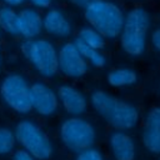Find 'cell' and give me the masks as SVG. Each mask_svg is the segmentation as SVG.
<instances>
[{
  "mask_svg": "<svg viewBox=\"0 0 160 160\" xmlns=\"http://www.w3.org/2000/svg\"><path fill=\"white\" fill-rule=\"evenodd\" d=\"M91 104L98 114L115 129H131L138 122L139 112L132 104L120 100L105 91H95L91 96Z\"/></svg>",
  "mask_w": 160,
  "mask_h": 160,
  "instance_id": "cell-1",
  "label": "cell"
},
{
  "mask_svg": "<svg viewBox=\"0 0 160 160\" xmlns=\"http://www.w3.org/2000/svg\"><path fill=\"white\" fill-rule=\"evenodd\" d=\"M89 24L104 38H116L121 34L125 18L118 5L105 0H96L85 9Z\"/></svg>",
  "mask_w": 160,
  "mask_h": 160,
  "instance_id": "cell-2",
  "label": "cell"
},
{
  "mask_svg": "<svg viewBox=\"0 0 160 160\" xmlns=\"http://www.w3.org/2000/svg\"><path fill=\"white\" fill-rule=\"evenodd\" d=\"M150 26V18L146 10L135 8L125 16L121 36V46L130 55H140L145 50L146 34Z\"/></svg>",
  "mask_w": 160,
  "mask_h": 160,
  "instance_id": "cell-3",
  "label": "cell"
},
{
  "mask_svg": "<svg viewBox=\"0 0 160 160\" xmlns=\"http://www.w3.org/2000/svg\"><path fill=\"white\" fill-rule=\"evenodd\" d=\"M22 52L35 69L46 78L59 70V54L46 40H28L22 44Z\"/></svg>",
  "mask_w": 160,
  "mask_h": 160,
  "instance_id": "cell-4",
  "label": "cell"
},
{
  "mask_svg": "<svg viewBox=\"0 0 160 160\" xmlns=\"http://www.w3.org/2000/svg\"><path fill=\"white\" fill-rule=\"evenodd\" d=\"M16 140L35 159L46 160L51 156V144L46 135L34 122L24 120L18 124L15 130Z\"/></svg>",
  "mask_w": 160,
  "mask_h": 160,
  "instance_id": "cell-5",
  "label": "cell"
},
{
  "mask_svg": "<svg viewBox=\"0 0 160 160\" xmlns=\"http://www.w3.org/2000/svg\"><path fill=\"white\" fill-rule=\"evenodd\" d=\"M1 95L5 102L18 112H28L32 109L31 88L20 75L12 74L5 78L1 84Z\"/></svg>",
  "mask_w": 160,
  "mask_h": 160,
  "instance_id": "cell-6",
  "label": "cell"
},
{
  "mask_svg": "<svg viewBox=\"0 0 160 160\" xmlns=\"http://www.w3.org/2000/svg\"><path fill=\"white\" fill-rule=\"evenodd\" d=\"M62 142L74 151H84L90 149L95 140L94 128L85 120L74 118L66 120L60 129Z\"/></svg>",
  "mask_w": 160,
  "mask_h": 160,
  "instance_id": "cell-7",
  "label": "cell"
},
{
  "mask_svg": "<svg viewBox=\"0 0 160 160\" xmlns=\"http://www.w3.org/2000/svg\"><path fill=\"white\" fill-rule=\"evenodd\" d=\"M59 69L71 78H80L88 71L86 59L80 54L74 42H68L60 49Z\"/></svg>",
  "mask_w": 160,
  "mask_h": 160,
  "instance_id": "cell-8",
  "label": "cell"
},
{
  "mask_svg": "<svg viewBox=\"0 0 160 160\" xmlns=\"http://www.w3.org/2000/svg\"><path fill=\"white\" fill-rule=\"evenodd\" d=\"M144 146L152 154H160V106L152 108L146 116L142 130Z\"/></svg>",
  "mask_w": 160,
  "mask_h": 160,
  "instance_id": "cell-9",
  "label": "cell"
},
{
  "mask_svg": "<svg viewBox=\"0 0 160 160\" xmlns=\"http://www.w3.org/2000/svg\"><path fill=\"white\" fill-rule=\"evenodd\" d=\"M31 104L41 115H50L58 108V96L45 84L36 82L31 86Z\"/></svg>",
  "mask_w": 160,
  "mask_h": 160,
  "instance_id": "cell-10",
  "label": "cell"
},
{
  "mask_svg": "<svg viewBox=\"0 0 160 160\" xmlns=\"http://www.w3.org/2000/svg\"><path fill=\"white\" fill-rule=\"evenodd\" d=\"M110 149L116 160H134L135 158V144L132 139L122 132L115 131L109 139Z\"/></svg>",
  "mask_w": 160,
  "mask_h": 160,
  "instance_id": "cell-11",
  "label": "cell"
},
{
  "mask_svg": "<svg viewBox=\"0 0 160 160\" xmlns=\"http://www.w3.org/2000/svg\"><path fill=\"white\" fill-rule=\"evenodd\" d=\"M58 95L65 108V110L72 115H79L86 110V100L81 92L71 86H60Z\"/></svg>",
  "mask_w": 160,
  "mask_h": 160,
  "instance_id": "cell-12",
  "label": "cell"
},
{
  "mask_svg": "<svg viewBox=\"0 0 160 160\" xmlns=\"http://www.w3.org/2000/svg\"><path fill=\"white\" fill-rule=\"evenodd\" d=\"M44 21L32 9H24L19 14V31L22 36L31 39L40 34Z\"/></svg>",
  "mask_w": 160,
  "mask_h": 160,
  "instance_id": "cell-13",
  "label": "cell"
},
{
  "mask_svg": "<svg viewBox=\"0 0 160 160\" xmlns=\"http://www.w3.org/2000/svg\"><path fill=\"white\" fill-rule=\"evenodd\" d=\"M44 28L49 34H52L56 36H68L71 32L69 21L58 10H50L45 15Z\"/></svg>",
  "mask_w": 160,
  "mask_h": 160,
  "instance_id": "cell-14",
  "label": "cell"
},
{
  "mask_svg": "<svg viewBox=\"0 0 160 160\" xmlns=\"http://www.w3.org/2000/svg\"><path fill=\"white\" fill-rule=\"evenodd\" d=\"M138 75L130 69H116L108 75V81L112 86H126L136 82Z\"/></svg>",
  "mask_w": 160,
  "mask_h": 160,
  "instance_id": "cell-15",
  "label": "cell"
},
{
  "mask_svg": "<svg viewBox=\"0 0 160 160\" xmlns=\"http://www.w3.org/2000/svg\"><path fill=\"white\" fill-rule=\"evenodd\" d=\"M0 26L9 34L18 35L19 31V14L10 8H2L0 10Z\"/></svg>",
  "mask_w": 160,
  "mask_h": 160,
  "instance_id": "cell-16",
  "label": "cell"
},
{
  "mask_svg": "<svg viewBox=\"0 0 160 160\" xmlns=\"http://www.w3.org/2000/svg\"><path fill=\"white\" fill-rule=\"evenodd\" d=\"M74 44L76 45V48H78V50L80 51V54H81L86 60H89L94 66L101 68V66L105 64V58H104L96 49H94V48H91L90 45L85 44V42H84L82 40H80L79 38L75 40Z\"/></svg>",
  "mask_w": 160,
  "mask_h": 160,
  "instance_id": "cell-17",
  "label": "cell"
},
{
  "mask_svg": "<svg viewBox=\"0 0 160 160\" xmlns=\"http://www.w3.org/2000/svg\"><path fill=\"white\" fill-rule=\"evenodd\" d=\"M79 39L82 40L85 44L90 45L91 48L96 49V50H99L104 46V36L99 31H96L95 29L85 28V29L80 30Z\"/></svg>",
  "mask_w": 160,
  "mask_h": 160,
  "instance_id": "cell-18",
  "label": "cell"
},
{
  "mask_svg": "<svg viewBox=\"0 0 160 160\" xmlns=\"http://www.w3.org/2000/svg\"><path fill=\"white\" fill-rule=\"evenodd\" d=\"M15 135L5 128H0V154H8L15 144Z\"/></svg>",
  "mask_w": 160,
  "mask_h": 160,
  "instance_id": "cell-19",
  "label": "cell"
},
{
  "mask_svg": "<svg viewBox=\"0 0 160 160\" xmlns=\"http://www.w3.org/2000/svg\"><path fill=\"white\" fill-rule=\"evenodd\" d=\"M76 160H102V156L95 149H86L84 151H80Z\"/></svg>",
  "mask_w": 160,
  "mask_h": 160,
  "instance_id": "cell-20",
  "label": "cell"
},
{
  "mask_svg": "<svg viewBox=\"0 0 160 160\" xmlns=\"http://www.w3.org/2000/svg\"><path fill=\"white\" fill-rule=\"evenodd\" d=\"M35 158L26 150H18L12 155V160H34Z\"/></svg>",
  "mask_w": 160,
  "mask_h": 160,
  "instance_id": "cell-21",
  "label": "cell"
},
{
  "mask_svg": "<svg viewBox=\"0 0 160 160\" xmlns=\"http://www.w3.org/2000/svg\"><path fill=\"white\" fill-rule=\"evenodd\" d=\"M151 42H152L154 48L160 52V29H156L151 34Z\"/></svg>",
  "mask_w": 160,
  "mask_h": 160,
  "instance_id": "cell-22",
  "label": "cell"
},
{
  "mask_svg": "<svg viewBox=\"0 0 160 160\" xmlns=\"http://www.w3.org/2000/svg\"><path fill=\"white\" fill-rule=\"evenodd\" d=\"M74 5H76V6H80V8H88L91 2H94V1H96V0H70Z\"/></svg>",
  "mask_w": 160,
  "mask_h": 160,
  "instance_id": "cell-23",
  "label": "cell"
},
{
  "mask_svg": "<svg viewBox=\"0 0 160 160\" xmlns=\"http://www.w3.org/2000/svg\"><path fill=\"white\" fill-rule=\"evenodd\" d=\"M34 5H36V6H39V8H46V6H49L50 5V2H51V0H30Z\"/></svg>",
  "mask_w": 160,
  "mask_h": 160,
  "instance_id": "cell-24",
  "label": "cell"
},
{
  "mask_svg": "<svg viewBox=\"0 0 160 160\" xmlns=\"http://www.w3.org/2000/svg\"><path fill=\"white\" fill-rule=\"evenodd\" d=\"M6 4H9V5H20V4H22L25 0H4Z\"/></svg>",
  "mask_w": 160,
  "mask_h": 160,
  "instance_id": "cell-25",
  "label": "cell"
}]
</instances>
